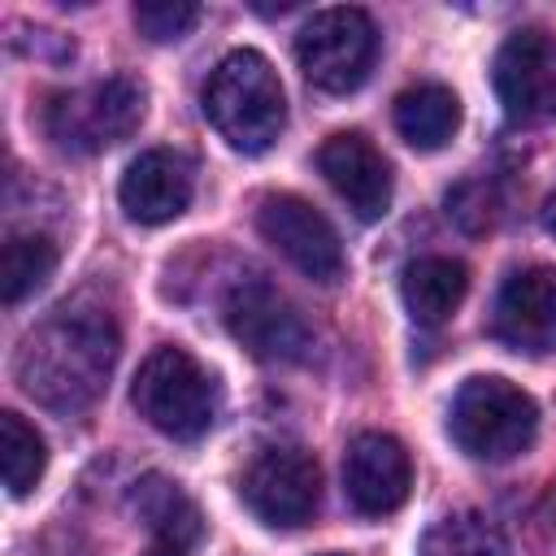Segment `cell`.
<instances>
[{
    "label": "cell",
    "mask_w": 556,
    "mask_h": 556,
    "mask_svg": "<svg viewBox=\"0 0 556 556\" xmlns=\"http://www.w3.org/2000/svg\"><path fill=\"white\" fill-rule=\"evenodd\" d=\"M226 330L265 365H295L313 352V326L304 313L261 274L239 278L222 304Z\"/></svg>",
    "instance_id": "52a82bcc"
},
{
    "label": "cell",
    "mask_w": 556,
    "mask_h": 556,
    "mask_svg": "<svg viewBox=\"0 0 556 556\" xmlns=\"http://www.w3.org/2000/svg\"><path fill=\"white\" fill-rule=\"evenodd\" d=\"M148 96L130 74H113L74 91H61L43 109L48 139L70 156H96L122 139H130L143 122Z\"/></svg>",
    "instance_id": "5b68a950"
},
{
    "label": "cell",
    "mask_w": 556,
    "mask_h": 556,
    "mask_svg": "<svg viewBox=\"0 0 556 556\" xmlns=\"http://www.w3.org/2000/svg\"><path fill=\"white\" fill-rule=\"evenodd\" d=\"M391 117H395V130H400V139L408 148L439 152L460 126V100L443 83H417V87L395 96Z\"/></svg>",
    "instance_id": "e0dca14e"
},
{
    "label": "cell",
    "mask_w": 556,
    "mask_h": 556,
    "mask_svg": "<svg viewBox=\"0 0 556 556\" xmlns=\"http://www.w3.org/2000/svg\"><path fill=\"white\" fill-rule=\"evenodd\" d=\"M469 291V269L452 256H417L404 265L400 295L417 326H443Z\"/></svg>",
    "instance_id": "2e32d148"
},
{
    "label": "cell",
    "mask_w": 556,
    "mask_h": 556,
    "mask_svg": "<svg viewBox=\"0 0 556 556\" xmlns=\"http://www.w3.org/2000/svg\"><path fill=\"white\" fill-rule=\"evenodd\" d=\"M48 465V447L39 439V430L30 421H22V413H0V469H4V486L9 495H30L35 482L43 478Z\"/></svg>",
    "instance_id": "ffe728a7"
},
{
    "label": "cell",
    "mask_w": 556,
    "mask_h": 556,
    "mask_svg": "<svg viewBox=\"0 0 556 556\" xmlns=\"http://www.w3.org/2000/svg\"><path fill=\"white\" fill-rule=\"evenodd\" d=\"M191 191H195V174H191V161L169 152V148H148L139 152L126 174H122V187H117V200L126 208L130 222L139 226H165L174 222L187 204H191Z\"/></svg>",
    "instance_id": "5bb4252c"
},
{
    "label": "cell",
    "mask_w": 556,
    "mask_h": 556,
    "mask_svg": "<svg viewBox=\"0 0 556 556\" xmlns=\"http://www.w3.org/2000/svg\"><path fill=\"white\" fill-rule=\"evenodd\" d=\"M491 339L521 356L556 352V269L526 265L513 269L491 304Z\"/></svg>",
    "instance_id": "8fae6325"
},
{
    "label": "cell",
    "mask_w": 556,
    "mask_h": 556,
    "mask_svg": "<svg viewBox=\"0 0 556 556\" xmlns=\"http://www.w3.org/2000/svg\"><path fill=\"white\" fill-rule=\"evenodd\" d=\"M256 230L261 239L282 252L304 278L313 282H339L343 278V243H339V230L330 226V217L321 208H313L308 200L300 195H265L261 208H256Z\"/></svg>",
    "instance_id": "9c48e42d"
},
{
    "label": "cell",
    "mask_w": 556,
    "mask_h": 556,
    "mask_svg": "<svg viewBox=\"0 0 556 556\" xmlns=\"http://www.w3.org/2000/svg\"><path fill=\"white\" fill-rule=\"evenodd\" d=\"M130 404L165 439L195 443L213 430L222 395L213 374L187 348H156L135 374Z\"/></svg>",
    "instance_id": "277c9868"
},
{
    "label": "cell",
    "mask_w": 556,
    "mask_h": 556,
    "mask_svg": "<svg viewBox=\"0 0 556 556\" xmlns=\"http://www.w3.org/2000/svg\"><path fill=\"white\" fill-rule=\"evenodd\" d=\"M543 230H547V235H556V191L543 200Z\"/></svg>",
    "instance_id": "7402d4cb"
},
{
    "label": "cell",
    "mask_w": 556,
    "mask_h": 556,
    "mask_svg": "<svg viewBox=\"0 0 556 556\" xmlns=\"http://www.w3.org/2000/svg\"><path fill=\"white\" fill-rule=\"evenodd\" d=\"M130 513L143 521V530L161 543V547H174V552H187L200 543L204 534V517H200V504L165 473H143L130 491Z\"/></svg>",
    "instance_id": "9a60e30c"
},
{
    "label": "cell",
    "mask_w": 556,
    "mask_h": 556,
    "mask_svg": "<svg viewBox=\"0 0 556 556\" xmlns=\"http://www.w3.org/2000/svg\"><path fill=\"white\" fill-rule=\"evenodd\" d=\"M204 117L235 152H269L287 126V96L278 70L252 48L226 52L204 83Z\"/></svg>",
    "instance_id": "7a4b0ae2"
},
{
    "label": "cell",
    "mask_w": 556,
    "mask_h": 556,
    "mask_svg": "<svg viewBox=\"0 0 556 556\" xmlns=\"http://www.w3.org/2000/svg\"><path fill=\"white\" fill-rule=\"evenodd\" d=\"M326 556H343V552H326Z\"/></svg>",
    "instance_id": "cb8c5ba5"
},
{
    "label": "cell",
    "mask_w": 556,
    "mask_h": 556,
    "mask_svg": "<svg viewBox=\"0 0 556 556\" xmlns=\"http://www.w3.org/2000/svg\"><path fill=\"white\" fill-rule=\"evenodd\" d=\"M539 404L500 374H473L460 382L447 408V434L469 460H513L534 443Z\"/></svg>",
    "instance_id": "3957f363"
},
{
    "label": "cell",
    "mask_w": 556,
    "mask_h": 556,
    "mask_svg": "<svg viewBox=\"0 0 556 556\" xmlns=\"http://www.w3.org/2000/svg\"><path fill=\"white\" fill-rule=\"evenodd\" d=\"M317 169L321 178L334 187V195L361 217V222H378L391 208V165L387 156L361 135V130H339L317 148Z\"/></svg>",
    "instance_id": "4fadbf2b"
},
{
    "label": "cell",
    "mask_w": 556,
    "mask_h": 556,
    "mask_svg": "<svg viewBox=\"0 0 556 556\" xmlns=\"http://www.w3.org/2000/svg\"><path fill=\"white\" fill-rule=\"evenodd\" d=\"M239 495L256 521L274 530H295L313 521L321 504V469L304 447H261L239 478Z\"/></svg>",
    "instance_id": "ba28073f"
},
{
    "label": "cell",
    "mask_w": 556,
    "mask_h": 556,
    "mask_svg": "<svg viewBox=\"0 0 556 556\" xmlns=\"http://www.w3.org/2000/svg\"><path fill=\"white\" fill-rule=\"evenodd\" d=\"M148 556H182V552H174V547H152Z\"/></svg>",
    "instance_id": "603a6c76"
},
{
    "label": "cell",
    "mask_w": 556,
    "mask_h": 556,
    "mask_svg": "<svg viewBox=\"0 0 556 556\" xmlns=\"http://www.w3.org/2000/svg\"><path fill=\"white\" fill-rule=\"evenodd\" d=\"M417 556H513V552L500 526L486 521L482 513H447L426 530Z\"/></svg>",
    "instance_id": "d6986e66"
},
{
    "label": "cell",
    "mask_w": 556,
    "mask_h": 556,
    "mask_svg": "<svg viewBox=\"0 0 556 556\" xmlns=\"http://www.w3.org/2000/svg\"><path fill=\"white\" fill-rule=\"evenodd\" d=\"M117 348L122 339L113 317L100 304L74 300L26 330L13 356V378L35 404L52 413H83L109 387Z\"/></svg>",
    "instance_id": "6da1fadb"
},
{
    "label": "cell",
    "mask_w": 556,
    "mask_h": 556,
    "mask_svg": "<svg viewBox=\"0 0 556 556\" xmlns=\"http://www.w3.org/2000/svg\"><path fill=\"white\" fill-rule=\"evenodd\" d=\"M413 460L395 434L365 430L343 452V495L361 517H387L408 500Z\"/></svg>",
    "instance_id": "7c38bea8"
},
{
    "label": "cell",
    "mask_w": 556,
    "mask_h": 556,
    "mask_svg": "<svg viewBox=\"0 0 556 556\" xmlns=\"http://www.w3.org/2000/svg\"><path fill=\"white\" fill-rule=\"evenodd\" d=\"M200 4L195 0H139L135 4V30L148 43H178L195 30Z\"/></svg>",
    "instance_id": "44dd1931"
},
{
    "label": "cell",
    "mask_w": 556,
    "mask_h": 556,
    "mask_svg": "<svg viewBox=\"0 0 556 556\" xmlns=\"http://www.w3.org/2000/svg\"><path fill=\"white\" fill-rule=\"evenodd\" d=\"M491 83L513 122L556 117V39L539 26L513 30L495 52Z\"/></svg>",
    "instance_id": "30bf717a"
},
{
    "label": "cell",
    "mask_w": 556,
    "mask_h": 556,
    "mask_svg": "<svg viewBox=\"0 0 556 556\" xmlns=\"http://www.w3.org/2000/svg\"><path fill=\"white\" fill-rule=\"evenodd\" d=\"M56 269V243L43 230H9L0 248V300L13 308L35 295Z\"/></svg>",
    "instance_id": "ac0fdd59"
},
{
    "label": "cell",
    "mask_w": 556,
    "mask_h": 556,
    "mask_svg": "<svg viewBox=\"0 0 556 556\" xmlns=\"http://www.w3.org/2000/svg\"><path fill=\"white\" fill-rule=\"evenodd\" d=\"M374 56H378V30H374V17L356 4L317 9L295 35L300 74L330 96L356 91L369 78Z\"/></svg>",
    "instance_id": "8992f818"
}]
</instances>
